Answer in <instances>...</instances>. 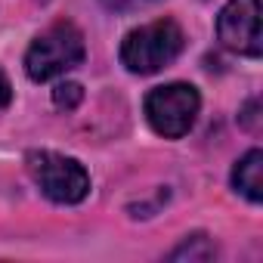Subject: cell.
<instances>
[{
	"instance_id": "cell-1",
	"label": "cell",
	"mask_w": 263,
	"mask_h": 263,
	"mask_svg": "<svg viewBox=\"0 0 263 263\" xmlns=\"http://www.w3.org/2000/svg\"><path fill=\"white\" fill-rule=\"evenodd\" d=\"M183 53V28L174 19H158L130 31L121 44V62L134 74H155Z\"/></svg>"
},
{
	"instance_id": "cell-2",
	"label": "cell",
	"mask_w": 263,
	"mask_h": 263,
	"mask_svg": "<svg viewBox=\"0 0 263 263\" xmlns=\"http://www.w3.org/2000/svg\"><path fill=\"white\" fill-rule=\"evenodd\" d=\"M87 56L84 47V34L71 25V22H56L50 25L44 34L34 37V44L25 53V71L31 81L44 84L53 81L71 68H78Z\"/></svg>"
},
{
	"instance_id": "cell-3",
	"label": "cell",
	"mask_w": 263,
	"mask_h": 263,
	"mask_svg": "<svg viewBox=\"0 0 263 263\" xmlns=\"http://www.w3.org/2000/svg\"><path fill=\"white\" fill-rule=\"evenodd\" d=\"M31 180L41 186V192L56 204H78L90 192V174L81 161L59 155V152H28L25 158Z\"/></svg>"
},
{
	"instance_id": "cell-4",
	"label": "cell",
	"mask_w": 263,
	"mask_h": 263,
	"mask_svg": "<svg viewBox=\"0 0 263 263\" xmlns=\"http://www.w3.org/2000/svg\"><path fill=\"white\" fill-rule=\"evenodd\" d=\"M201 108V96L192 84H164L146 96V118L155 134L167 140L186 137Z\"/></svg>"
},
{
	"instance_id": "cell-5",
	"label": "cell",
	"mask_w": 263,
	"mask_h": 263,
	"mask_svg": "<svg viewBox=\"0 0 263 263\" xmlns=\"http://www.w3.org/2000/svg\"><path fill=\"white\" fill-rule=\"evenodd\" d=\"M217 37L238 56H260V4L257 0H229L217 16Z\"/></svg>"
},
{
	"instance_id": "cell-6",
	"label": "cell",
	"mask_w": 263,
	"mask_h": 263,
	"mask_svg": "<svg viewBox=\"0 0 263 263\" xmlns=\"http://www.w3.org/2000/svg\"><path fill=\"white\" fill-rule=\"evenodd\" d=\"M232 186L251 201V204H260L263 201V152L260 149H251L232 171Z\"/></svg>"
},
{
	"instance_id": "cell-7",
	"label": "cell",
	"mask_w": 263,
	"mask_h": 263,
	"mask_svg": "<svg viewBox=\"0 0 263 263\" xmlns=\"http://www.w3.org/2000/svg\"><path fill=\"white\" fill-rule=\"evenodd\" d=\"M217 257V248L211 245V238L208 235H192V238H186L180 248H174L171 251V260H214Z\"/></svg>"
},
{
	"instance_id": "cell-8",
	"label": "cell",
	"mask_w": 263,
	"mask_h": 263,
	"mask_svg": "<svg viewBox=\"0 0 263 263\" xmlns=\"http://www.w3.org/2000/svg\"><path fill=\"white\" fill-rule=\"evenodd\" d=\"M81 99H84V87L74 84V81H65V84H59V87L53 90V102H56V108L74 111V108L81 105Z\"/></svg>"
},
{
	"instance_id": "cell-9",
	"label": "cell",
	"mask_w": 263,
	"mask_h": 263,
	"mask_svg": "<svg viewBox=\"0 0 263 263\" xmlns=\"http://www.w3.org/2000/svg\"><path fill=\"white\" fill-rule=\"evenodd\" d=\"M238 121H241L248 130H254V134H257V130H260V124H257V99H251V102L245 105V111L238 115Z\"/></svg>"
},
{
	"instance_id": "cell-10",
	"label": "cell",
	"mask_w": 263,
	"mask_h": 263,
	"mask_svg": "<svg viewBox=\"0 0 263 263\" xmlns=\"http://www.w3.org/2000/svg\"><path fill=\"white\" fill-rule=\"evenodd\" d=\"M10 99H13V87H10L7 74L0 71V108H7V105H10Z\"/></svg>"
},
{
	"instance_id": "cell-11",
	"label": "cell",
	"mask_w": 263,
	"mask_h": 263,
	"mask_svg": "<svg viewBox=\"0 0 263 263\" xmlns=\"http://www.w3.org/2000/svg\"><path fill=\"white\" fill-rule=\"evenodd\" d=\"M99 4H102L105 10H111V13H121V10L130 7V0H99Z\"/></svg>"
}]
</instances>
